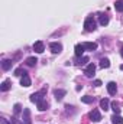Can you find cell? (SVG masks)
Listing matches in <instances>:
<instances>
[{
	"mask_svg": "<svg viewBox=\"0 0 123 124\" xmlns=\"http://www.w3.org/2000/svg\"><path fill=\"white\" fill-rule=\"evenodd\" d=\"M84 29L87 32H94L97 29V28H96V22H94V19H93L91 16L86 19V22H84Z\"/></svg>",
	"mask_w": 123,
	"mask_h": 124,
	"instance_id": "obj_1",
	"label": "cell"
},
{
	"mask_svg": "<svg viewBox=\"0 0 123 124\" xmlns=\"http://www.w3.org/2000/svg\"><path fill=\"white\" fill-rule=\"evenodd\" d=\"M44 95H45V90H42L41 93L32 94V95H31V101H32V102H35V104H38V102L44 101Z\"/></svg>",
	"mask_w": 123,
	"mask_h": 124,
	"instance_id": "obj_2",
	"label": "cell"
},
{
	"mask_svg": "<svg viewBox=\"0 0 123 124\" xmlns=\"http://www.w3.org/2000/svg\"><path fill=\"white\" fill-rule=\"evenodd\" d=\"M33 51H35L36 54H42V52L45 51L44 42H42V40H38V42H35V43H33Z\"/></svg>",
	"mask_w": 123,
	"mask_h": 124,
	"instance_id": "obj_3",
	"label": "cell"
},
{
	"mask_svg": "<svg viewBox=\"0 0 123 124\" xmlns=\"http://www.w3.org/2000/svg\"><path fill=\"white\" fill-rule=\"evenodd\" d=\"M94 72H96V65H94V63H88V65H87V68H86V71H84L86 77L91 78L93 75H94Z\"/></svg>",
	"mask_w": 123,
	"mask_h": 124,
	"instance_id": "obj_4",
	"label": "cell"
},
{
	"mask_svg": "<svg viewBox=\"0 0 123 124\" xmlns=\"http://www.w3.org/2000/svg\"><path fill=\"white\" fill-rule=\"evenodd\" d=\"M49 48H51V51H52V54H60L62 51V45L60 42H52L51 45H49Z\"/></svg>",
	"mask_w": 123,
	"mask_h": 124,
	"instance_id": "obj_5",
	"label": "cell"
},
{
	"mask_svg": "<svg viewBox=\"0 0 123 124\" xmlns=\"http://www.w3.org/2000/svg\"><path fill=\"white\" fill-rule=\"evenodd\" d=\"M90 118H91V121H94V123H98V121L101 120L100 111H98V110H93L91 113H90Z\"/></svg>",
	"mask_w": 123,
	"mask_h": 124,
	"instance_id": "obj_6",
	"label": "cell"
},
{
	"mask_svg": "<svg viewBox=\"0 0 123 124\" xmlns=\"http://www.w3.org/2000/svg\"><path fill=\"white\" fill-rule=\"evenodd\" d=\"M107 91L110 95H114L116 91H117V85H116V82H109L107 84Z\"/></svg>",
	"mask_w": 123,
	"mask_h": 124,
	"instance_id": "obj_7",
	"label": "cell"
},
{
	"mask_svg": "<svg viewBox=\"0 0 123 124\" xmlns=\"http://www.w3.org/2000/svg\"><path fill=\"white\" fill-rule=\"evenodd\" d=\"M84 46H83V43H78V45H75V48H74V51H75V56H81L83 54H84Z\"/></svg>",
	"mask_w": 123,
	"mask_h": 124,
	"instance_id": "obj_8",
	"label": "cell"
},
{
	"mask_svg": "<svg viewBox=\"0 0 123 124\" xmlns=\"http://www.w3.org/2000/svg\"><path fill=\"white\" fill-rule=\"evenodd\" d=\"M98 20H100V25L101 26H106V25H109V16L107 15H98Z\"/></svg>",
	"mask_w": 123,
	"mask_h": 124,
	"instance_id": "obj_9",
	"label": "cell"
},
{
	"mask_svg": "<svg viewBox=\"0 0 123 124\" xmlns=\"http://www.w3.org/2000/svg\"><path fill=\"white\" fill-rule=\"evenodd\" d=\"M29 116H31V111H29L28 108H25V110H23V124H31Z\"/></svg>",
	"mask_w": 123,
	"mask_h": 124,
	"instance_id": "obj_10",
	"label": "cell"
},
{
	"mask_svg": "<svg viewBox=\"0 0 123 124\" xmlns=\"http://www.w3.org/2000/svg\"><path fill=\"white\" fill-rule=\"evenodd\" d=\"M10 87H12L10 81H9V79H6V81H3V82H1V85H0V90L4 93V91H9V90H10Z\"/></svg>",
	"mask_w": 123,
	"mask_h": 124,
	"instance_id": "obj_11",
	"label": "cell"
},
{
	"mask_svg": "<svg viewBox=\"0 0 123 124\" xmlns=\"http://www.w3.org/2000/svg\"><path fill=\"white\" fill-rule=\"evenodd\" d=\"M83 46L86 49H88V51H96L97 49V43L96 42H86V43H83Z\"/></svg>",
	"mask_w": 123,
	"mask_h": 124,
	"instance_id": "obj_12",
	"label": "cell"
},
{
	"mask_svg": "<svg viewBox=\"0 0 123 124\" xmlns=\"http://www.w3.org/2000/svg\"><path fill=\"white\" fill-rule=\"evenodd\" d=\"M12 63H13L12 59H3V61H1V66H3L4 71H9V69L12 68Z\"/></svg>",
	"mask_w": 123,
	"mask_h": 124,
	"instance_id": "obj_13",
	"label": "cell"
},
{
	"mask_svg": "<svg viewBox=\"0 0 123 124\" xmlns=\"http://www.w3.org/2000/svg\"><path fill=\"white\" fill-rule=\"evenodd\" d=\"M20 85H23V87H31V78H29L28 75L22 77V78H20Z\"/></svg>",
	"mask_w": 123,
	"mask_h": 124,
	"instance_id": "obj_14",
	"label": "cell"
},
{
	"mask_svg": "<svg viewBox=\"0 0 123 124\" xmlns=\"http://www.w3.org/2000/svg\"><path fill=\"white\" fill-rule=\"evenodd\" d=\"M109 105H110V101H109L107 98L100 100V108H103V110L106 111V110H109Z\"/></svg>",
	"mask_w": 123,
	"mask_h": 124,
	"instance_id": "obj_15",
	"label": "cell"
},
{
	"mask_svg": "<svg viewBox=\"0 0 123 124\" xmlns=\"http://www.w3.org/2000/svg\"><path fill=\"white\" fill-rule=\"evenodd\" d=\"M65 94H67V93H65L64 90H55V91H54V95H55V98H57L58 101H61Z\"/></svg>",
	"mask_w": 123,
	"mask_h": 124,
	"instance_id": "obj_16",
	"label": "cell"
},
{
	"mask_svg": "<svg viewBox=\"0 0 123 124\" xmlns=\"http://www.w3.org/2000/svg\"><path fill=\"white\" fill-rule=\"evenodd\" d=\"M112 123L113 124H123V117L119 116V114H114V116L112 117Z\"/></svg>",
	"mask_w": 123,
	"mask_h": 124,
	"instance_id": "obj_17",
	"label": "cell"
},
{
	"mask_svg": "<svg viewBox=\"0 0 123 124\" xmlns=\"http://www.w3.org/2000/svg\"><path fill=\"white\" fill-rule=\"evenodd\" d=\"M114 9H116L117 12H122L123 13V0H116V3H114Z\"/></svg>",
	"mask_w": 123,
	"mask_h": 124,
	"instance_id": "obj_18",
	"label": "cell"
},
{
	"mask_svg": "<svg viewBox=\"0 0 123 124\" xmlns=\"http://www.w3.org/2000/svg\"><path fill=\"white\" fill-rule=\"evenodd\" d=\"M36 62H38V59H36L35 56H31V58H28V59H26V65H28V66H35V65H36Z\"/></svg>",
	"mask_w": 123,
	"mask_h": 124,
	"instance_id": "obj_19",
	"label": "cell"
},
{
	"mask_svg": "<svg viewBox=\"0 0 123 124\" xmlns=\"http://www.w3.org/2000/svg\"><path fill=\"white\" fill-rule=\"evenodd\" d=\"M81 101H83V102H86V104H91L93 101H94V97H90V95H84V97H81Z\"/></svg>",
	"mask_w": 123,
	"mask_h": 124,
	"instance_id": "obj_20",
	"label": "cell"
},
{
	"mask_svg": "<svg viewBox=\"0 0 123 124\" xmlns=\"http://www.w3.org/2000/svg\"><path fill=\"white\" fill-rule=\"evenodd\" d=\"M46 108H48V102H45V101L38 102V110H39V111H45Z\"/></svg>",
	"mask_w": 123,
	"mask_h": 124,
	"instance_id": "obj_21",
	"label": "cell"
},
{
	"mask_svg": "<svg viewBox=\"0 0 123 124\" xmlns=\"http://www.w3.org/2000/svg\"><path fill=\"white\" fill-rule=\"evenodd\" d=\"M15 75H16V77H25V75H28V74H26V71H25V69L18 68V69L15 71Z\"/></svg>",
	"mask_w": 123,
	"mask_h": 124,
	"instance_id": "obj_22",
	"label": "cell"
},
{
	"mask_svg": "<svg viewBox=\"0 0 123 124\" xmlns=\"http://www.w3.org/2000/svg\"><path fill=\"white\" fill-rule=\"evenodd\" d=\"M100 66H101V68H109V66H110V61H109L107 58H103V59L100 61Z\"/></svg>",
	"mask_w": 123,
	"mask_h": 124,
	"instance_id": "obj_23",
	"label": "cell"
},
{
	"mask_svg": "<svg viewBox=\"0 0 123 124\" xmlns=\"http://www.w3.org/2000/svg\"><path fill=\"white\" fill-rule=\"evenodd\" d=\"M13 111H15V114H16V116H18V114H20V111H22V105H20V104H15Z\"/></svg>",
	"mask_w": 123,
	"mask_h": 124,
	"instance_id": "obj_24",
	"label": "cell"
},
{
	"mask_svg": "<svg viewBox=\"0 0 123 124\" xmlns=\"http://www.w3.org/2000/svg\"><path fill=\"white\" fill-rule=\"evenodd\" d=\"M112 110L114 111V114H119L120 113V108H119V105L116 102H112Z\"/></svg>",
	"mask_w": 123,
	"mask_h": 124,
	"instance_id": "obj_25",
	"label": "cell"
},
{
	"mask_svg": "<svg viewBox=\"0 0 123 124\" xmlns=\"http://www.w3.org/2000/svg\"><path fill=\"white\" fill-rule=\"evenodd\" d=\"M87 62H88V58H87V56H83V58L80 59V62H78V65H86Z\"/></svg>",
	"mask_w": 123,
	"mask_h": 124,
	"instance_id": "obj_26",
	"label": "cell"
},
{
	"mask_svg": "<svg viewBox=\"0 0 123 124\" xmlns=\"http://www.w3.org/2000/svg\"><path fill=\"white\" fill-rule=\"evenodd\" d=\"M0 123H1V124H15L13 121H7L6 118H1V120H0Z\"/></svg>",
	"mask_w": 123,
	"mask_h": 124,
	"instance_id": "obj_27",
	"label": "cell"
},
{
	"mask_svg": "<svg viewBox=\"0 0 123 124\" xmlns=\"http://www.w3.org/2000/svg\"><path fill=\"white\" fill-rule=\"evenodd\" d=\"M93 85H94V87H100V85H101V81H100V79H96Z\"/></svg>",
	"mask_w": 123,
	"mask_h": 124,
	"instance_id": "obj_28",
	"label": "cell"
},
{
	"mask_svg": "<svg viewBox=\"0 0 123 124\" xmlns=\"http://www.w3.org/2000/svg\"><path fill=\"white\" fill-rule=\"evenodd\" d=\"M120 55H122V58H123V48H122V51H120Z\"/></svg>",
	"mask_w": 123,
	"mask_h": 124,
	"instance_id": "obj_29",
	"label": "cell"
},
{
	"mask_svg": "<svg viewBox=\"0 0 123 124\" xmlns=\"http://www.w3.org/2000/svg\"><path fill=\"white\" fill-rule=\"evenodd\" d=\"M120 69H122V71H123V65H122V66H120Z\"/></svg>",
	"mask_w": 123,
	"mask_h": 124,
	"instance_id": "obj_30",
	"label": "cell"
}]
</instances>
